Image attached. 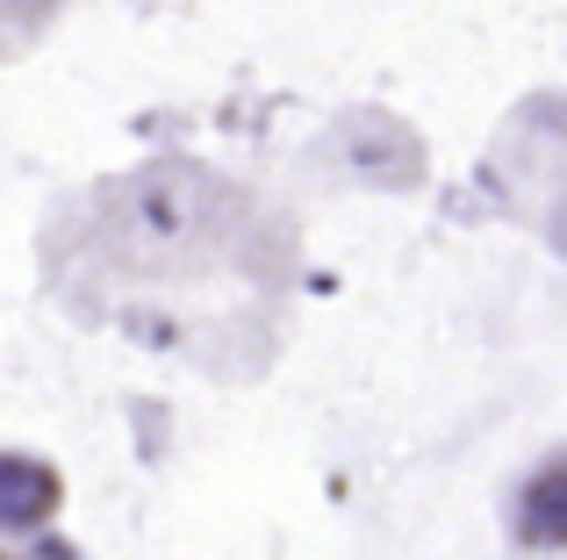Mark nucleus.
<instances>
[{"mask_svg": "<svg viewBox=\"0 0 567 560\" xmlns=\"http://www.w3.org/2000/svg\"><path fill=\"white\" fill-rule=\"evenodd\" d=\"M43 510H58V475L37 467L29 453H8V460H0V525H8V532H29Z\"/></svg>", "mask_w": 567, "mask_h": 560, "instance_id": "nucleus-2", "label": "nucleus"}, {"mask_svg": "<svg viewBox=\"0 0 567 560\" xmlns=\"http://www.w3.org/2000/svg\"><path fill=\"white\" fill-rule=\"evenodd\" d=\"M525 539H546V547H567V460L546 467L525 489Z\"/></svg>", "mask_w": 567, "mask_h": 560, "instance_id": "nucleus-3", "label": "nucleus"}, {"mask_svg": "<svg viewBox=\"0 0 567 560\" xmlns=\"http://www.w3.org/2000/svg\"><path fill=\"white\" fill-rule=\"evenodd\" d=\"M208 201L216 195H208V180L194 166H152L115 195V230H123V245L173 252V245H187L208 224Z\"/></svg>", "mask_w": 567, "mask_h": 560, "instance_id": "nucleus-1", "label": "nucleus"}]
</instances>
